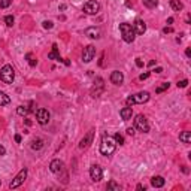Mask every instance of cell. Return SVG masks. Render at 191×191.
I'll return each mask as SVG.
<instances>
[{
    "instance_id": "1",
    "label": "cell",
    "mask_w": 191,
    "mask_h": 191,
    "mask_svg": "<svg viewBox=\"0 0 191 191\" xmlns=\"http://www.w3.org/2000/svg\"><path fill=\"white\" fill-rule=\"evenodd\" d=\"M115 146H116V142L109 136H105L102 137V143H100V152H102L103 155H110V154H114V151H115Z\"/></svg>"
},
{
    "instance_id": "2",
    "label": "cell",
    "mask_w": 191,
    "mask_h": 191,
    "mask_svg": "<svg viewBox=\"0 0 191 191\" xmlns=\"http://www.w3.org/2000/svg\"><path fill=\"white\" fill-rule=\"evenodd\" d=\"M120 32H121V36H123L124 42H127V43H131V42L135 41V37H136L135 28L131 27L130 24H127V22L120 24Z\"/></svg>"
},
{
    "instance_id": "3",
    "label": "cell",
    "mask_w": 191,
    "mask_h": 191,
    "mask_svg": "<svg viewBox=\"0 0 191 191\" xmlns=\"http://www.w3.org/2000/svg\"><path fill=\"white\" fill-rule=\"evenodd\" d=\"M0 79L5 84H12L15 79V70L11 64H5L0 70Z\"/></svg>"
},
{
    "instance_id": "4",
    "label": "cell",
    "mask_w": 191,
    "mask_h": 191,
    "mask_svg": "<svg viewBox=\"0 0 191 191\" xmlns=\"http://www.w3.org/2000/svg\"><path fill=\"white\" fill-rule=\"evenodd\" d=\"M149 100V93L148 91H140V93H137V94L131 96L127 99V106H131V105H135V103H145Z\"/></svg>"
},
{
    "instance_id": "5",
    "label": "cell",
    "mask_w": 191,
    "mask_h": 191,
    "mask_svg": "<svg viewBox=\"0 0 191 191\" xmlns=\"http://www.w3.org/2000/svg\"><path fill=\"white\" fill-rule=\"evenodd\" d=\"M135 127H136L139 131L142 133H148L149 131V124H148V120L143 115H137L136 120H135Z\"/></svg>"
},
{
    "instance_id": "6",
    "label": "cell",
    "mask_w": 191,
    "mask_h": 191,
    "mask_svg": "<svg viewBox=\"0 0 191 191\" xmlns=\"http://www.w3.org/2000/svg\"><path fill=\"white\" fill-rule=\"evenodd\" d=\"M100 11V3L97 0H88L85 5H84V12L88 15H94Z\"/></svg>"
},
{
    "instance_id": "7",
    "label": "cell",
    "mask_w": 191,
    "mask_h": 191,
    "mask_svg": "<svg viewBox=\"0 0 191 191\" xmlns=\"http://www.w3.org/2000/svg\"><path fill=\"white\" fill-rule=\"evenodd\" d=\"M26 178H27V169L24 167V169H22V170H20V173L15 176L14 181L9 184V188H12V190H14V188H18V187H20V185L26 181Z\"/></svg>"
},
{
    "instance_id": "8",
    "label": "cell",
    "mask_w": 191,
    "mask_h": 191,
    "mask_svg": "<svg viewBox=\"0 0 191 191\" xmlns=\"http://www.w3.org/2000/svg\"><path fill=\"white\" fill-rule=\"evenodd\" d=\"M49 118H51V115H49L48 109L41 108V109L36 110V120H37V123L41 124V125H45V124L49 123Z\"/></svg>"
},
{
    "instance_id": "9",
    "label": "cell",
    "mask_w": 191,
    "mask_h": 191,
    "mask_svg": "<svg viewBox=\"0 0 191 191\" xmlns=\"http://www.w3.org/2000/svg\"><path fill=\"white\" fill-rule=\"evenodd\" d=\"M96 55V48L94 45H88L87 48H84V52H82V61L84 63H90Z\"/></svg>"
},
{
    "instance_id": "10",
    "label": "cell",
    "mask_w": 191,
    "mask_h": 191,
    "mask_svg": "<svg viewBox=\"0 0 191 191\" xmlns=\"http://www.w3.org/2000/svg\"><path fill=\"white\" fill-rule=\"evenodd\" d=\"M90 176H91V179H93L94 182H99V181L103 178L102 167H99L97 164H93V166L90 167Z\"/></svg>"
},
{
    "instance_id": "11",
    "label": "cell",
    "mask_w": 191,
    "mask_h": 191,
    "mask_svg": "<svg viewBox=\"0 0 191 191\" xmlns=\"http://www.w3.org/2000/svg\"><path fill=\"white\" fill-rule=\"evenodd\" d=\"M94 84H96V85L93 87V90H91V96H93V97H99V96L102 94V91L105 90V85H103V79H102V78H97Z\"/></svg>"
},
{
    "instance_id": "12",
    "label": "cell",
    "mask_w": 191,
    "mask_h": 191,
    "mask_svg": "<svg viewBox=\"0 0 191 191\" xmlns=\"http://www.w3.org/2000/svg\"><path fill=\"white\" fill-rule=\"evenodd\" d=\"M49 170L52 172V173H55V175H60L64 170V164L60 160H52L51 164H49Z\"/></svg>"
},
{
    "instance_id": "13",
    "label": "cell",
    "mask_w": 191,
    "mask_h": 191,
    "mask_svg": "<svg viewBox=\"0 0 191 191\" xmlns=\"http://www.w3.org/2000/svg\"><path fill=\"white\" fill-rule=\"evenodd\" d=\"M123 81H124L123 72H120V70H114V72L110 73V82H112L114 85H121Z\"/></svg>"
},
{
    "instance_id": "14",
    "label": "cell",
    "mask_w": 191,
    "mask_h": 191,
    "mask_svg": "<svg viewBox=\"0 0 191 191\" xmlns=\"http://www.w3.org/2000/svg\"><path fill=\"white\" fill-rule=\"evenodd\" d=\"M133 28H135V33L136 34H143L146 32V24L142 20H136L135 24H133Z\"/></svg>"
},
{
    "instance_id": "15",
    "label": "cell",
    "mask_w": 191,
    "mask_h": 191,
    "mask_svg": "<svg viewBox=\"0 0 191 191\" xmlns=\"http://www.w3.org/2000/svg\"><path fill=\"white\" fill-rule=\"evenodd\" d=\"M93 135H94V131L91 130V131H88V135L79 142V148H81V149H85V148H88L90 146V143H91V140H93Z\"/></svg>"
},
{
    "instance_id": "16",
    "label": "cell",
    "mask_w": 191,
    "mask_h": 191,
    "mask_svg": "<svg viewBox=\"0 0 191 191\" xmlns=\"http://www.w3.org/2000/svg\"><path fill=\"white\" fill-rule=\"evenodd\" d=\"M85 34H87L88 37H91V39H99V37H100V30L97 27H88L85 30Z\"/></svg>"
},
{
    "instance_id": "17",
    "label": "cell",
    "mask_w": 191,
    "mask_h": 191,
    "mask_svg": "<svg viewBox=\"0 0 191 191\" xmlns=\"http://www.w3.org/2000/svg\"><path fill=\"white\" fill-rule=\"evenodd\" d=\"M120 115H121V118H123L124 121H129V120H131V115H133V109H131L130 106H127V108H123V109L120 110Z\"/></svg>"
},
{
    "instance_id": "18",
    "label": "cell",
    "mask_w": 191,
    "mask_h": 191,
    "mask_svg": "<svg viewBox=\"0 0 191 191\" xmlns=\"http://www.w3.org/2000/svg\"><path fill=\"white\" fill-rule=\"evenodd\" d=\"M164 178L163 176H154L152 179H151V185L154 187V188H161L164 185Z\"/></svg>"
},
{
    "instance_id": "19",
    "label": "cell",
    "mask_w": 191,
    "mask_h": 191,
    "mask_svg": "<svg viewBox=\"0 0 191 191\" xmlns=\"http://www.w3.org/2000/svg\"><path fill=\"white\" fill-rule=\"evenodd\" d=\"M48 58H51V60H58V61H61V58H60V54H58V49H57V45H52V51L48 54Z\"/></svg>"
},
{
    "instance_id": "20",
    "label": "cell",
    "mask_w": 191,
    "mask_h": 191,
    "mask_svg": "<svg viewBox=\"0 0 191 191\" xmlns=\"http://www.w3.org/2000/svg\"><path fill=\"white\" fill-rule=\"evenodd\" d=\"M32 149H34V151H39V149H42L43 148V140L42 139H34V140H32Z\"/></svg>"
},
{
    "instance_id": "21",
    "label": "cell",
    "mask_w": 191,
    "mask_h": 191,
    "mask_svg": "<svg viewBox=\"0 0 191 191\" xmlns=\"http://www.w3.org/2000/svg\"><path fill=\"white\" fill-rule=\"evenodd\" d=\"M170 6H172L173 11L179 12V11H182L184 5H182V2H181V0H170Z\"/></svg>"
},
{
    "instance_id": "22",
    "label": "cell",
    "mask_w": 191,
    "mask_h": 191,
    "mask_svg": "<svg viewBox=\"0 0 191 191\" xmlns=\"http://www.w3.org/2000/svg\"><path fill=\"white\" fill-rule=\"evenodd\" d=\"M11 103V99H9V96L6 93H3V91H0V106H6Z\"/></svg>"
},
{
    "instance_id": "23",
    "label": "cell",
    "mask_w": 191,
    "mask_h": 191,
    "mask_svg": "<svg viewBox=\"0 0 191 191\" xmlns=\"http://www.w3.org/2000/svg\"><path fill=\"white\" fill-rule=\"evenodd\" d=\"M179 140L184 143H190L191 142V133L190 131H182V133L179 135Z\"/></svg>"
},
{
    "instance_id": "24",
    "label": "cell",
    "mask_w": 191,
    "mask_h": 191,
    "mask_svg": "<svg viewBox=\"0 0 191 191\" xmlns=\"http://www.w3.org/2000/svg\"><path fill=\"white\" fill-rule=\"evenodd\" d=\"M143 5L149 9H154L158 5V0H143Z\"/></svg>"
},
{
    "instance_id": "25",
    "label": "cell",
    "mask_w": 191,
    "mask_h": 191,
    "mask_svg": "<svg viewBox=\"0 0 191 191\" xmlns=\"http://www.w3.org/2000/svg\"><path fill=\"white\" fill-rule=\"evenodd\" d=\"M108 190H114V191H120V185L116 184L115 181H110L109 184H108V187H106Z\"/></svg>"
},
{
    "instance_id": "26",
    "label": "cell",
    "mask_w": 191,
    "mask_h": 191,
    "mask_svg": "<svg viewBox=\"0 0 191 191\" xmlns=\"http://www.w3.org/2000/svg\"><path fill=\"white\" fill-rule=\"evenodd\" d=\"M17 112H18V115L26 116V115L28 114V109L26 108V106H18V109H17Z\"/></svg>"
},
{
    "instance_id": "27",
    "label": "cell",
    "mask_w": 191,
    "mask_h": 191,
    "mask_svg": "<svg viewBox=\"0 0 191 191\" xmlns=\"http://www.w3.org/2000/svg\"><path fill=\"white\" fill-rule=\"evenodd\" d=\"M5 22H6L7 27H12V26H14V17H12V15H7V17H5Z\"/></svg>"
},
{
    "instance_id": "28",
    "label": "cell",
    "mask_w": 191,
    "mask_h": 191,
    "mask_svg": "<svg viewBox=\"0 0 191 191\" xmlns=\"http://www.w3.org/2000/svg\"><path fill=\"white\" fill-rule=\"evenodd\" d=\"M169 87H170V84H169V82H164L163 85H160V87H158V88L155 90V93H163L164 90H167Z\"/></svg>"
},
{
    "instance_id": "29",
    "label": "cell",
    "mask_w": 191,
    "mask_h": 191,
    "mask_svg": "<svg viewBox=\"0 0 191 191\" xmlns=\"http://www.w3.org/2000/svg\"><path fill=\"white\" fill-rule=\"evenodd\" d=\"M26 58L28 60V64H30V66H36V63H37V60H34L33 54H27V55H26Z\"/></svg>"
},
{
    "instance_id": "30",
    "label": "cell",
    "mask_w": 191,
    "mask_h": 191,
    "mask_svg": "<svg viewBox=\"0 0 191 191\" xmlns=\"http://www.w3.org/2000/svg\"><path fill=\"white\" fill-rule=\"evenodd\" d=\"M11 3H12V0H0V7L6 9V7L11 6Z\"/></svg>"
},
{
    "instance_id": "31",
    "label": "cell",
    "mask_w": 191,
    "mask_h": 191,
    "mask_svg": "<svg viewBox=\"0 0 191 191\" xmlns=\"http://www.w3.org/2000/svg\"><path fill=\"white\" fill-rule=\"evenodd\" d=\"M114 140H115L116 143H120V145H123V143H124V137L121 136L120 133H116L115 136H114Z\"/></svg>"
},
{
    "instance_id": "32",
    "label": "cell",
    "mask_w": 191,
    "mask_h": 191,
    "mask_svg": "<svg viewBox=\"0 0 191 191\" xmlns=\"http://www.w3.org/2000/svg\"><path fill=\"white\" fill-rule=\"evenodd\" d=\"M187 85H188V81H187V79H182V81L178 82V88H185Z\"/></svg>"
},
{
    "instance_id": "33",
    "label": "cell",
    "mask_w": 191,
    "mask_h": 191,
    "mask_svg": "<svg viewBox=\"0 0 191 191\" xmlns=\"http://www.w3.org/2000/svg\"><path fill=\"white\" fill-rule=\"evenodd\" d=\"M42 26H43V28H52V22L51 21H43Z\"/></svg>"
},
{
    "instance_id": "34",
    "label": "cell",
    "mask_w": 191,
    "mask_h": 191,
    "mask_svg": "<svg viewBox=\"0 0 191 191\" xmlns=\"http://www.w3.org/2000/svg\"><path fill=\"white\" fill-rule=\"evenodd\" d=\"M146 78H149V72H146V73H142V75L139 76V79H140V81H145Z\"/></svg>"
},
{
    "instance_id": "35",
    "label": "cell",
    "mask_w": 191,
    "mask_h": 191,
    "mask_svg": "<svg viewBox=\"0 0 191 191\" xmlns=\"http://www.w3.org/2000/svg\"><path fill=\"white\" fill-rule=\"evenodd\" d=\"M136 66L137 67H143V61L140 58H136Z\"/></svg>"
},
{
    "instance_id": "36",
    "label": "cell",
    "mask_w": 191,
    "mask_h": 191,
    "mask_svg": "<svg viewBox=\"0 0 191 191\" xmlns=\"http://www.w3.org/2000/svg\"><path fill=\"white\" fill-rule=\"evenodd\" d=\"M6 154V149H5V146L3 145H0V155H5Z\"/></svg>"
},
{
    "instance_id": "37",
    "label": "cell",
    "mask_w": 191,
    "mask_h": 191,
    "mask_svg": "<svg viewBox=\"0 0 191 191\" xmlns=\"http://www.w3.org/2000/svg\"><path fill=\"white\" fill-rule=\"evenodd\" d=\"M173 32V28L172 27H166V28H163V33H172Z\"/></svg>"
},
{
    "instance_id": "38",
    "label": "cell",
    "mask_w": 191,
    "mask_h": 191,
    "mask_svg": "<svg viewBox=\"0 0 191 191\" xmlns=\"http://www.w3.org/2000/svg\"><path fill=\"white\" fill-rule=\"evenodd\" d=\"M127 135L133 136V135H135V129H133V127H131V129H127Z\"/></svg>"
},
{
    "instance_id": "39",
    "label": "cell",
    "mask_w": 191,
    "mask_h": 191,
    "mask_svg": "<svg viewBox=\"0 0 191 191\" xmlns=\"http://www.w3.org/2000/svg\"><path fill=\"white\" fill-rule=\"evenodd\" d=\"M185 54H187V57H191V49H190V48H187V51H185Z\"/></svg>"
},
{
    "instance_id": "40",
    "label": "cell",
    "mask_w": 191,
    "mask_h": 191,
    "mask_svg": "<svg viewBox=\"0 0 191 191\" xmlns=\"http://www.w3.org/2000/svg\"><path fill=\"white\" fill-rule=\"evenodd\" d=\"M154 72H155V73H161V72H163V69H161V67H157L155 70H154Z\"/></svg>"
},
{
    "instance_id": "41",
    "label": "cell",
    "mask_w": 191,
    "mask_h": 191,
    "mask_svg": "<svg viewBox=\"0 0 191 191\" xmlns=\"http://www.w3.org/2000/svg\"><path fill=\"white\" fill-rule=\"evenodd\" d=\"M15 142H21V136H20V135H17V136H15Z\"/></svg>"
},
{
    "instance_id": "42",
    "label": "cell",
    "mask_w": 191,
    "mask_h": 191,
    "mask_svg": "<svg viewBox=\"0 0 191 191\" xmlns=\"http://www.w3.org/2000/svg\"><path fill=\"white\" fill-rule=\"evenodd\" d=\"M137 190H145V187H143V185H140V184H139V185H137Z\"/></svg>"
}]
</instances>
